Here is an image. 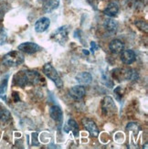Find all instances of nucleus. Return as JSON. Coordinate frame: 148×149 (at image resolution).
I'll use <instances>...</instances> for the list:
<instances>
[{
	"instance_id": "f257e3e1",
	"label": "nucleus",
	"mask_w": 148,
	"mask_h": 149,
	"mask_svg": "<svg viewBox=\"0 0 148 149\" xmlns=\"http://www.w3.org/2000/svg\"><path fill=\"white\" fill-rule=\"evenodd\" d=\"M13 81L15 85L24 88L28 85H38L44 83V78L36 70H22L14 75Z\"/></svg>"
},
{
	"instance_id": "f03ea898",
	"label": "nucleus",
	"mask_w": 148,
	"mask_h": 149,
	"mask_svg": "<svg viewBox=\"0 0 148 149\" xmlns=\"http://www.w3.org/2000/svg\"><path fill=\"white\" fill-rule=\"evenodd\" d=\"M24 62V55L21 51L12 50L10 52L6 53L3 58V63L9 67H16L22 64Z\"/></svg>"
},
{
	"instance_id": "7ed1b4c3",
	"label": "nucleus",
	"mask_w": 148,
	"mask_h": 149,
	"mask_svg": "<svg viewBox=\"0 0 148 149\" xmlns=\"http://www.w3.org/2000/svg\"><path fill=\"white\" fill-rule=\"evenodd\" d=\"M113 76L118 81H135L138 79L137 72L132 69H116L113 72Z\"/></svg>"
},
{
	"instance_id": "20e7f679",
	"label": "nucleus",
	"mask_w": 148,
	"mask_h": 149,
	"mask_svg": "<svg viewBox=\"0 0 148 149\" xmlns=\"http://www.w3.org/2000/svg\"><path fill=\"white\" fill-rule=\"evenodd\" d=\"M43 73L46 75L49 80L52 81L58 88H61L63 86V81L60 76L58 73L56 69L50 63H47L43 66Z\"/></svg>"
},
{
	"instance_id": "39448f33",
	"label": "nucleus",
	"mask_w": 148,
	"mask_h": 149,
	"mask_svg": "<svg viewBox=\"0 0 148 149\" xmlns=\"http://www.w3.org/2000/svg\"><path fill=\"white\" fill-rule=\"evenodd\" d=\"M68 36H69V27L68 26H63V27L59 28L57 30H55L52 34H51V38L52 40L57 41L60 44H65V42L68 40Z\"/></svg>"
},
{
	"instance_id": "423d86ee",
	"label": "nucleus",
	"mask_w": 148,
	"mask_h": 149,
	"mask_svg": "<svg viewBox=\"0 0 148 149\" xmlns=\"http://www.w3.org/2000/svg\"><path fill=\"white\" fill-rule=\"evenodd\" d=\"M116 105L113 100L112 97L106 96L104 99L101 102V110L104 115H109V114H113L116 112Z\"/></svg>"
},
{
	"instance_id": "0eeeda50",
	"label": "nucleus",
	"mask_w": 148,
	"mask_h": 149,
	"mask_svg": "<svg viewBox=\"0 0 148 149\" xmlns=\"http://www.w3.org/2000/svg\"><path fill=\"white\" fill-rule=\"evenodd\" d=\"M18 50L27 54H33L40 50V47L34 42H24L18 45Z\"/></svg>"
},
{
	"instance_id": "6e6552de",
	"label": "nucleus",
	"mask_w": 148,
	"mask_h": 149,
	"mask_svg": "<svg viewBox=\"0 0 148 149\" xmlns=\"http://www.w3.org/2000/svg\"><path fill=\"white\" fill-rule=\"evenodd\" d=\"M82 125L92 136H98L99 135V129L94 123V121H92V119L89 118L82 119Z\"/></svg>"
},
{
	"instance_id": "1a4fd4ad",
	"label": "nucleus",
	"mask_w": 148,
	"mask_h": 149,
	"mask_svg": "<svg viewBox=\"0 0 148 149\" xmlns=\"http://www.w3.org/2000/svg\"><path fill=\"white\" fill-rule=\"evenodd\" d=\"M86 91L85 88L82 85H77V86H73L72 88H70L69 91V94L72 98L75 99V100H81L83 97L85 96Z\"/></svg>"
},
{
	"instance_id": "9d476101",
	"label": "nucleus",
	"mask_w": 148,
	"mask_h": 149,
	"mask_svg": "<svg viewBox=\"0 0 148 149\" xmlns=\"http://www.w3.org/2000/svg\"><path fill=\"white\" fill-rule=\"evenodd\" d=\"M121 61H123L124 64L127 65H130V64L133 63L135 61L136 56L134 51L132 49H125V50H122L121 51Z\"/></svg>"
},
{
	"instance_id": "9b49d317",
	"label": "nucleus",
	"mask_w": 148,
	"mask_h": 149,
	"mask_svg": "<svg viewBox=\"0 0 148 149\" xmlns=\"http://www.w3.org/2000/svg\"><path fill=\"white\" fill-rule=\"evenodd\" d=\"M50 25V20L48 17H41L38 19L34 25V29L38 33H42V32L46 31Z\"/></svg>"
},
{
	"instance_id": "f8f14e48",
	"label": "nucleus",
	"mask_w": 148,
	"mask_h": 149,
	"mask_svg": "<svg viewBox=\"0 0 148 149\" xmlns=\"http://www.w3.org/2000/svg\"><path fill=\"white\" fill-rule=\"evenodd\" d=\"M109 49H110L112 53L117 54V53H120L122 50H124V44L120 40H113L111 41L110 45H109Z\"/></svg>"
},
{
	"instance_id": "ddd939ff",
	"label": "nucleus",
	"mask_w": 148,
	"mask_h": 149,
	"mask_svg": "<svg viewBox=\"0 0 148 149\" xmlns=\"http://www.w3.org/2000/svg\"><path fill=\"white\" fill-rule=\"evenodd\" d=\"M49 115L55 122H60L62 120V116H63L62 110L60 109V107L57 105L51 106L49 109Z\"/></svg>"
},
{
	"instance_id": "4468645a",
	"label": "nucleus",
	"mask_w": 148,
	"mask_h": 149,
	"mask_svg": "<svg viewBox=\"0 0 148 149\" xmlns=\"http://www.w3.org/2000/svg\"><path fill=\"white\" fill-rule=\"evenodd\" d=\"M118 12H119V6L114 2H112L106 6V8L104 10V15H106L107 17H115L118 14Z\"/></svg>"
},
{
	"instance_id": "2eb2a0df",
	"label": "nucleus",
	"mask_w": 148,
	"mask_h": 149,
	"mask_svg": "<svg viewBox=\"0 0 148 149\" xmlns=\"http://www.w3.org/2000/svg\"><path fill=\"white\" fill-rule=\"evenodd\" d=\"M76 81H78L81 85H86V84H90L92 81V76L89 72H83L79 73L76 76Z\"/></svg>"
},
{
	"instance_id": "dca6fc26",
	"label": "nucleus",
	"mask_w": 148,
	"mask_h": 149,
	"mask_svg": "<svg viewBox=\"0 0 148 149\" xmlns=\"http://www.w3.org/2000/svg\"><path fill=\"white\" fill-rule=\"evenodd\" d=\"M104 27L108 32H110V33H115L117 30L118 25H117L116 21H114L113 19L107 18L104 22Z\"/></svg>"
},
{
	"instance_id": "f3484780",
	"label": "nucleus",
	"mask_w": 148,
	"mask_h": 149,
	"mask_svg": "<svg viewBox=\"0 0 148 149\" xmlns=\"http://www.w3.org/2000/svg\"><path fill=\"white\" fill-rule=\"evenodd\" d=\"M60 6V0H48L45 5V11L51 12L54 9L58 8Z\"/></svg>"
},
{
	"instance_id": "a211bd4d",
	"label": "nucleus",
	"mask_w": 148,
	"mask_h": 149,
	"mask_svg": "<svg viewBox=\"0 0 148 149\" xmlns=\"http://www.w3.org/2000/svg\"><path fill=\"white\" fill-rule=\"evenodd\" d=\"M11 120V114L6 109H3L0 111V123L3 125L8 124Z\"/></svg>"
},
{
	"instance_id": "6ab92c4d",
	"label": "nucleus",
	"mask_w": 148,
	"mask_h": 149,
	"mask_svg": "<svg viewBox=\"0 0 148 149\" xmlns=\"http://www.w3.org/2000/svg\"><path fill=\"white\" fill-rule=\"evenodd\" d=\"M6 87H8V78H6L0 83V98L3 100H6Z\"/></svg>"
},
{
	"instance_id": "aec40b11",
	"label": "nucleus",
	"mask_w": 148,
	"mask_h": 149,
	"mask_svg": "<svg viewBox=\"0 0 148 149\" xmlns=\"http://www.w3.org/2000/svg\"><path fill=\"white\" fill-rule=\"evenodd\" d=\"M68 126L74 132L75 135H78V134H79V127H78V125H77V123L73 119H69L68 121Z\"/></svg>"
},
{
	"instance_id": "412c9836",
	"label": "nucleus",
	"mask_w": 148,
	"mask_h": 149,
	"mask_svg": "<svg viewBox=\"0 0 148 149\" xmlns=\"http://www.w3.org/2000/svg\"><path fill=\"white\" fill-rule=\"evenodd\" d=\"M136 27L142 31H145V32H147L148 31V26H147V23L145 21V20H135L134 22Z\"/></svg>"
},
{
	"instance_id": "4be33fe9",
	"label": "nucleus",
	"mask_w": 148,
	"mask_h": 149,
	"mask_svg": "<svg viewBox=\"0 0 148 149\" xmlns=\"http://www.w3.org/2000/svg\"><path fill=\"white\" fill-rule=\"evenodd\" d=\"M126 130L133 131L135 134H137L138 131L140 130V127L138 126L137 124H135V123H130V124H128V125L126 126Z\"/></svg>"
},
{
	"instance_id": "5701e85b",
	"label": "nucleus",
	"mask_w": 148,
	"mask_h": 149,
	"mask_svg": "<svg viewBox=\"0 0 148 149\" xmlns=\"http://www.w3.org/2000/svg\"><path fill=\"white\" fill-rule=\"evenodd\" d=\"M6 38H8L6 32L5 31L4 29H0V45L5 44L6 41Z\"/></svg>"
},
{
	"instance_id": "b1692460",
	"label": "nucleus",
	"mask_w": 148,
	"mask_h": 149,
	"mask_svg": "<svg viewBox=\"0 0 148 149\" xmlns=\"http://www.w3.org/2000/svg\"><path fill=\"white\" fill-rule=\"evenodd\" d=\"M91 46H92V49H91V50H92V52L93 53V52H94V49H97L98 47L96 46V43H95V42H92Z\"/></svg>"
}]
</instances>
